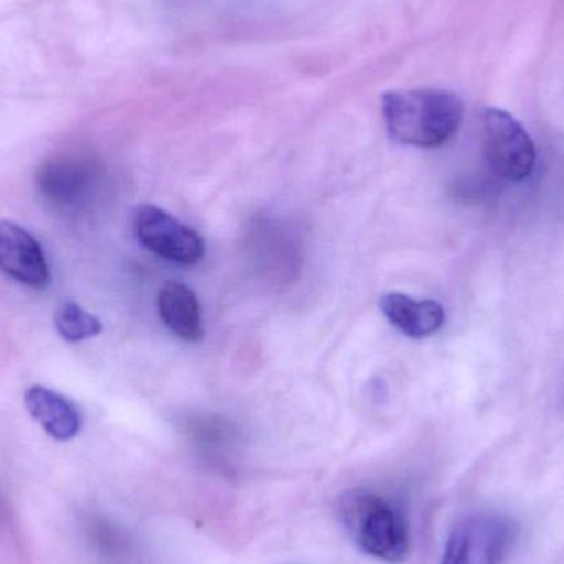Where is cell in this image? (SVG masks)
I'll list each match as a JSON object with an SVG mask.
<instances>
[{
	"label": "cell",
	"instance_id": "cell-1",
	"mask_svg": "<svg viewBox=\"0 0 564 564\" xmlns=\"http://www.w3.org/2000/svg\"><path fill=\"white\" fill-rule=\"evenodd\" d=\"M463 101L443 89H408L383 95V118L394 141L413 148H440L463 122Z\"/></svg>",
	"mask_w": 564,
	"mask_h": 564
},
{
	"label": "cell",
	"instance_id": "cell-5",
	"mask_svg": "<svg viewBox=\"0 0 564 564\" xmlns=\"http://www.w3.org/2000/svg\"><path fill=\"white\" fill-rule=\"evenodd\" d=\"M134 231L139 243L162 260L192 267L204 258V238L155 205L135 210Z\"/></svg>",
	"mask_w": 564,
	"mask_h": 564
},
{
	"label": "cell",
	"instance_id": "cell-2",
	"mask_svg": "<svg viewBox=\"0 0 564 564\" xmlns=\"http://www.w3.org/2000/svg\"><path fill=\"white\" fill-rule=\"evenodd\" d=\"M340 519L355 545L387 563H400L410 552V527L400 507L375 492L348 494Z\"/></svg>",
	"mask_w": 564,
	"mask_h": 564
},
{
	"label": "cell",
	"instance_id": "cell-10",
	"mask_svg": "<svg viewBox=\"0 0 564 564\" xmlns=\"http://www.w3.org/2000/svg\"><path fill=\"white\" fill-rule=\"evenodd\" d=\"M25 408L30 416L56 441H69L82 430V414L78 408L56 391L46 387L29 388L25 393Z\"/></svg>",
	"mask_w": 564,
	"mask_h": 564
},
{
	"label": "cell",
	"instance_id": "cell-9",
	"mask_svg": "<svg viewBox=\"0 0 564 564\" xmlns=\"http://www.w3.org/2000/svg\"><path fill=\"white\" fill-rule=\"evenodd\" d=\"M159 314L165 327L185 341H200L205 335L200 302L188 285L167 281L158 295Z\"/></svg>",
	"mask_w": 564,
	"mask_h": 564
},
{
	"label": "cell",
	"instance_id": "cell-8",
	"mask_svg": "<svg viewBox=\"0 0 564 564\" xmlns=\"http://www.w3.org/2000/svg\"><path fill=\"white\" fill-rule=\"evenodd\" d=\"M380 308L390 324L410 338H426L436 334L446 318L440 302L431 299L416 301L401 292L384 294L380 299Z\"/></svg>",
	"mask_w": 564,
	"mask_h": 564
},
{
	"label": "cell",
	"instance_id": "cell-3",
	"mask_svg": "<svg viewBox=\"0 0 564 564\" xmlns=\"http://www.w3.org/2000/svg\"><path fill=\"white\" fill-rule=\"evenodd\" d=\"M99 177V165L89 155L66 152L46 159L36 171L35 182L46 204L68 214L91 200Z\"/></svg>",
	"mask_w": 564,
	"mask_h": 564
},
{
	"label": "cell",
	"instance_id": "cell-4",
	"mask_svg": "<svg viewBox=\"0 0 564 564\" xmlns=\"http://www.w3.org/2000/svg\"><path fill=\"white\" fill-rule=\"evenodd\" d=\"M484 152L490 169L510 182H522L535 169L536 151L529 132L502 109L484 115Z\"/></svg>",
	"mask_w": 564,
	"mask_h": 564
},
{
	"label": "cell",
	"instance_id": "cell-11",
	"mask_svg": "<svg viewBox=\"0 0 564 564\" xmlns=\"http://www.w3.org/2000/svg\"><path fill=\"white\" fill-rule=\"evenodd\" d=\"M55 325L62 338L72 344L96 337L102 332L101 321L75 302H63L56 308Z\"/></svg>",
	"mask_w": 564,
	"mask_h": 564
},
{
	"label": "cell",
	"instance_id": "cell-6",
	"mask_svg": "<svg viewBox=\"0 0 564 564\" xmlns=\"http://www.w3.org/2000/svg\"><path fill=\"white\" fill-rule=\"evenodd\" d=\"M509 542L506 520L477 513L454 527L441 564H499Z\"/></svg>",
	"mask_w": 564,
	"mask_h": 564
},
{
	"label": "cell",
	"instance_id": "cell-7",
	"mask_svg": "<svg viewBox=\"0 0 564 564\" xmlns=\"http://www.w3.org/2000/svg\"><path fill=\"white\" fill-rule=\"evenodd\" d=\"M0 271L26 288L50 284V268L39 241L12 221H0Z\"/></svg>",
	"mask_w": 564,
	"mask_h": 564
}]
</instances>
